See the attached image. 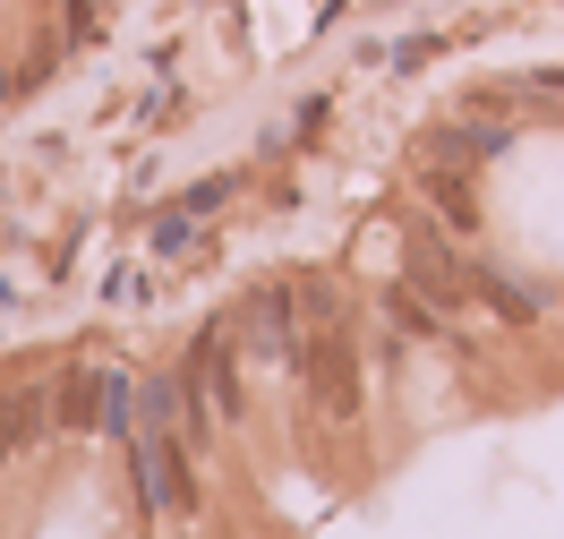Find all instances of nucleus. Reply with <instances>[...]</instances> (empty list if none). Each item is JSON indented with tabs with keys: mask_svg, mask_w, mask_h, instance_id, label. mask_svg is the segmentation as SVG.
<instances>
[{
	"mask_svg": "<svg viewBox=\"0 0 564 539\" xmlns=\"http://www.w3.org/2000/svg\"><path fill=\"white\" fill-rule=\"evenodd\" d=\"M188 429H163V420H138L129 429V471H138L145 514H197V471H188Z\"/></svg>",
	"mask_w": 564,
	"mask_h": 539,
	"instance_id": "obj_3",
	"label": "nucleus"
},
{
	"mask_svg": "<svg viewBox=\"0 0 564 539\" xmlns=\"http://www.w3.org/2000/svg\"><path fill=\"white\" fill-rule=\"evenodd\" d=\"M420 188L436 197V215L454 223V240H479V188H470V172H454V163H420Z\"/></svg>",
	"mask_w": 564,
	"mask_h": 539,
	"instance_id": "obj_8",
	"label": "nucleus"
},
{
	"mask_svg": "<svg viewBox=\"0 0 564 539\" xmlns=\"http://www.w3.org/2000/svg\"><path fill=\"white\" fill-rule=\"evenodd\" d=\"M240 334H231V317H214L197 343H188V359H180V386H188V445H214L223 429H240L248 411V386H240Z\"/></svg>",
	"mask_w": 564,
	"mask_h": 539,
	"instance_id": "obj_2",
	"label": "nucleus"
},
{
	"mask_svg": "<svg viewBox=\"0 0 564 539\" xmlns=\"http://www.w3.org/2000/svg\"><path fill=\"white\" fill-rule=\"evenodd\" d=\"M291 377H300V402L317 429H351L359 402H368V368H359V325L325 317L300 325V352H291Z\"/></svg>",
	"mask_w": 564,
	"mask_h": 539,
	"instance_id": "obj_1",
	"label": "nucleus"
},
{
	"mask_svg": "<svg viewBox=\"0 0 564 539\" xmlns=\"http://www.w3.org/2000/svg\"><path fill=\"white\" fill-rule=\"evenodd\" d=\"M9 86H18V77H9V69H0V104H9Z\"/></svg>",
	"mask_w": 564,
	"mask_h": 539,
	"instance_id": "obj_9",
	"label": "nucleus"
},
{
	"mask_svg": "<svg viewBox=\"0 0 564 539\" xmlns=\"http://www.w3.org/2000/svg\"><path fill=\"white\" fill-rule=\"evenodd\" d=\"M377 309H386V325L402 334V343H462V325L445 317L420 283H386V300H377Z\"/></svg>",
	"mask_w": 564,
	"mask_h": 539,
	"instance_id": "obj_7",
	"label": "nucleus"
},
{
	"mask_svg": "<svg viewBox=\"0 0 564 539\" xmlns=\"http://www.w3.org/2000/svg\"><path fill=\"white\" fill-rule=\"evenodd\" d=\"M231 334H240L248 359H282L291 368V352H300V283H257L231 309Z\"/></svg>",
	"mask_w": 564,
	"mask_h": 539,
	"instance_id": "obj_4",
	"label": "nucleus"
},
{
	"mask_svg": "<svg viewBox=\"0 0 564 539\" xmlns=\"http://www.w3.org/2000/svg\"><path fill=\"white\" fill-rule=\"evenodd\" d=\"M470 300H479L488 317H505V325H539L547 317V291L522 283V274H505V266H488V257H470Z\"/></svg>",
	"mask_w": 564,
	"mask_h": 539,
	"instance_id": "obj_5",
	"label": "nucleus"
},
{
	"mask_svg": "<svg viewBox=\"0 0 564 539\" xmlns=\"http://www.w3.org/2000/svg\"><path fill=\"white\" fill-rule=\"evenodd\" d=\"M52 429H61L52 386H9V395H0V463H18V454H26V445H43Z\"/></svg>",
	"mask_w": 564,
	"mask_h": 539,
	"instance_id": "obj_6",
	"label": "nucleus"
}]
</instances>
